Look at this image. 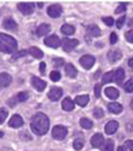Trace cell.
Returning a JSON list of instances; mask_svg holds the SVG:
<instances>
[{
	"instance_id": "obj_1",
	"label": "cell",
	"mask_w": 133,
	"mask_h": 151,
	"mask_svg": "<svg viewBox=\"0 0 133 151\" xmlns=\"http://www.w3.org/2000/svg\"><path fill=\"white\" fill-rule=\"evenodd\" d=\"M31 130L36 135H45L49 130V118L44 113H36L31 118Z\"/></svg>"
},
{
	"instance_id": "obj_2",
	"label": "cell",
	"mask_w": 133,
	"mask_h": 151,
	"mask_svg": "<svg viewBox=\"0 0 133 151\" xmlns=\"http://www.w3.org/2000/svg\"><path fill=\"white\" fill-rule=\"evenodd\" d=\"M17 50V42L11 35L0 33V51L4 53H14Z\"/></svg>"
},
{
	"instance_id": "obj_3",
	"label": "cell",
	"mask_w": 133,
	"mask_h": 151,
	"mask_svg": "<svg viewBox=\"0 0 133 151\" xmlns=\"http://www.w3.org/2000/svg\"><path fill=\"white\" fill-rule=\"evenodd\" d=\"M52 137L57 140H62L66 137L67 135V129L64 126H55L52 129Z\"/></svg>"
},
{
	"instance_id": "obj_4",
	"label": "cell",
	"mask_w": 133,
	"mask_h": 151,
	"mask_svg": "<svg viewBox=\"0 0 133 151\" xmlns=\"http://www.w3.org/2000/svg\"><path fill=\"white\" fill-rule=\"evenodd\" d=\"M44 44H45L46 46L50 47V48L57 49L58 47H60V45L62 44V42H61V40L59 38L58 35L53 34V35H50V36H48V37L45 38V40H44Z\"/></svg>"
},
{
	"instance_id": "obj_5",
	"label": "cell",
	"mask_w": 133,
	"mask_h": 151,
	"mask_svg": "<svg viewBox=\"0 0 133 151\" xmlns=\"http://www.w3.org/2000/svg\"><path fill=\"white\" fill-rule=\"evenodd\" d=\"M79 45L78 40H70V38H63L62 41V47L63 50L66 52L71 51L75 47H77Z\"/></svg>"
},
{
	"instance_id": "obj_6",
	"label": "cell",
	"mask_w": 133,
	"mask_h": 151,
	"mask_svg": "<svg viewBox=\"0 0 133 151\" xmlns=\"http://www.w3.org/2000/svg\"><path fill=\"white\" fill-rule=\"evenodd\" d=\"M80 64L85 69H91L94 66V64H95V58L93 57V55H90V54L83 55L80 59Z\"/></svg>"
},
{
	"instance_id": "obj_7",
	"label": "cell",
	"mask_w": 133,
	"mask_h": 151,
	"mask_svg": "<svg viewBox=\"0 0 133 151\" xmlns=\"http://www.w3.org/2000/svg\"><path fill=\"white\" fill-rule=\"evenodd\" d=\"M63 12V9L60 4H52V6H48L47 9V13L51 18H58L61 16V14Z\"/></svg>"
},
{
	"instance_id": "obj_8",
	"label": "cell",
	"mask_w": 133,
	"mask_h": 151,
	"mask_svg": "<svg viewBox=\"0 0 133 151\" xmlns=\"http://www.w3.org/2000/svg\"><path fill=\"white\" fill-rule=\"evenodd\" d=\"M17 9H18L24 15H30V14L33 13L34 4H33V3H28V2H20L17 4Z\"/></svg>"
},
{
	"instance_id": "obj_9",
	"label": "cell",
	"mask_w": 133,
	"mask_h": 151,
	"mask_svg": "<svg viewBox=\"0 0 133 151\" xmlns=\"http://www.w3.org/2000/svg\"><path fill=\"white\" fill-rule=\"evenodd\" d=\"M63 95V89L61 87H52L48 93V98L52 101H58Z\"/></svg>"
},
{
	"instance_id": "obj_10",
	"label": "cell",
	"mask_w": 133,
	"mask_h": 151,
	"mask_svg": "<svg viewBox=\"0 0 133 151\" xmlns=\"http://www.w3.org/2000/svg\"><path fill=\"white\" fill-rule=\"evenodd\" d=\"M31 83H32L33 87H35L38 92H43L44 89H45V87L47 86L46 81L40 79L38 77H32L31 78Z\"/></svg>"
},
{
	"instance_id": "obj_11",
	"label": "cell",
	"mask_w": 133,
	"mask_h": 151,
	"mask_svg": "<svg viewBox=\"0 0 133 151\" xmlns=\"http://www.w3.org/2000/svg\"><path fill=\"white\" fill-rule=\"evenodd\" d=\"M22 124H24V119L20 115H17V114L13 115L10 119V122H9V126L11 128H15V129L22 127Z\"/></svg>"
},
{
	"instance_id": "obj_12",
	"label": "cell",
	"mask_w": 133,
	"mask_h": 151,
	"mask_svg": "<svg viewBox=\"0 0 133 151\" xmlns=\"http://www.w3.org/2000/svg\"><path fill=\"white\" fill-rule=\"evenodd\" d=\"M117 129H118V122H117L116 120H111V122H109L106 124L104 131H106V134L112 135L116 132Z\"/></svg>"
},
{
	"instance_id": "obj_13",
	"label": "cell",
	"mask_w": 133,
	"mask_h": 151,
	"mask_svg": "<svg viewBox=\"0 0 133 151\" xmlns=\"http://www.w3.org/2000/svg\"><path fill=\"white\" fill-rule=\"evenodd\" d=\"M103 143H104V138H103L102 134H100V133H96V134L91 138V144H92V146L95 147V148L101 147Z\"/></svg>"
},
{
	"instance_id": "obj_14",
	"label": "cell",
	"mask_w": 133,
	"mask_h": 151,
	"mask_svg": "<svg viewBox=\"0 0 133 151\" xmlns=\"http://www.w3.org/2000/svg\"><path fill=\"white\" fill-rule=\"evenodd\" d=\"M12 82L11 75L8 73H0V86L1 87H8Z\"/></svg>"
},
{
	"instance_id": "obj_15",
	"label": "cell",
	"mask_w": 133,
	"mask_h": 151,
	"mask_svg": "<svg viewBox=\"0 0 133 151\" xmlns=\"http://www.w3.org/2000/svg\"><path fill=\"white\" fill-rule=\"evenodd\" d=\"M121 52L119 50H112L108 53V60H109L111 63H115L117 62L118 60L121 59Z\"/></svg>"
},
{
	"instance_id": "obj_16",
	"label": "cell",
	"mask_w": 133,
	"mask_h": 151,
	"mask_svg": "<svg viewBox=\"0 0 133 151\" xmlns=\"http://www.w3.org/2000/svg\"><path fill=\"white\" fill-rule=\"evenodd\" d=\"M65 73H66V76L69 77V78H76L77 75H78V70L77 68L73 66V64H66L65 66Z\"/></svg>"
},
{
	"instance_id": "obj_17",
	"label": "cell",
	"mask_w": 133,
	"mask_h": 151,
	"mask_svg": "<svg viewBox=\"0 0 133 151\" xmlns=\"http://www.w3.org/2000/svg\"><path fill=\"white\" fill-rule=\"evenodd\" d=\"M50 30H51V28H50L49 24H42L41 26L36 29V34H37V36H45V35H47L50 32Z\"/></svg>"
},
{
	"instance_id": "obj_18",
	"label": "cell",
	"mask_w": 133,
	"mask_h": 151,
	"mask_svg": "<svg viewBox=\"0 0 133 151\" xmlns=\"http://www.w3.org/2000/svg\"><path fill=\"white\" fill-rule=\"evenodd\" d=\"M2 27L6 30H11V31H15L17 29V24L14 22L13 19L11 18H6L3 20L2 22Z\"/></svg>"
},
{
	"instance_id": "obj_19",
	"label": "cell",
	"mask_w": 133,
	"mask_h": 151,
	"mask_svg": "<svg viewBox=\"0 0 133 151\" xmlns=\"http://www.w3.org/2000/svg\"><path fill=\"white\" fill-rule=\"evenodd\" d=\"M108 110L113 114H119L122 112V106L118 102H111L108 104Z\"/></svg>"
},
{
	"instance_id": "obj_20",
	"label": "cell",
	"mask_w": 133,
	"mask_h": 151,
	"mask_svg": "<svg viewBox=\"0 0 133 151\" xmlns=\"http://www.w3.org/2000/svg\"><path fill=\"white\" fill-rule=\"evenodd\" d=\"M62 109L64 111H67V112H70L75 109V102H73V100L70 99L69 97L65 98V99L63 100L62 102Z\"/></svg>"
},
{
	"instance_id": "obj_21",
	"label": "cell",
	"mask_w": 133,
	"mask_h": 151,
	"mask_svg": "<svg viewBox=\"0 0 133 151\" xmlns=\"http://www.w3.org/2000/svg\"><path fill=\"white\" fill-rule=\"evenodd\" d=\"M104 93H106V97H109L110 99H117L118 98V96H119V92H118V89H116L115 87H106V91H104Z\"/></svg>"
},
{
	"instance_id": "obj_22",
	"label": "cell",
	"mask_w": 133,
	"mask_h": 151,
	"mask_svg": "<svg viewBox=\"0 0 133 151\" xmlns=\"http://www.w3.org/2000/svg\"><path fill=\"white\" fill-rule=\"evenodd\" d=\"M125 70L122 69V68H118V69L115 71L114 73V80L117 84H121L122 81H124V79H125Z\"/></svg>"
},
{
	"instance_id": "obj_23",
	"label": "cell",
	"mask_w": 133,
	"mask_h": 151,
	"mask_svg": "<svg viewBox=\"0 0 133 151\" xmlns=\"http://www.w3.org/2000/svg\"><path fill=\"white\" fill-rule=\"evenodd\" d=\"M28 53H30L33 58H35V59H42L44 57V53L42 51L41 49L37 48V47H30L29 50H28Z\"/></svg>"
},
{
	"instance_id": "obj_24",
	"label": "cell",
	"mask_w": 133,
	"mask_h": 151,
	"mask_svg": "<svg viewBox=\"0 0 133 151\" xmlns=\"http://www.w3.org/2000/svg\"><path fill=\"white\" fill-rule=\"evenodd\" d=\"M90 101V97L87 95H81V96H77L75 99V102L79 104L80 106H85Z\"/></svg>"
},
{
	"instance_id": "obj_25",
	"label": "cell",
	"mask_w": 133,
	"mask_h": 151,
	"mask_svg": "<svg viewBox=\"0 0 133 151\" xmlns=\"http://www.w3.org/2000/svg\"><path fill=\"white\" fill-rule=\"evenodd\" d=\"M61 32L65 35H73L75 33V27L68 24H63L62 28H61Z\"/></svg>"
},
{
	"instance_id": "obj_26",
	"label": "cell",
	"mask_w": 133,
	"mask_h": 151,
	"mask_svg": "<svg viewBox=\"0 0 133 151\" xmlns=\"http://www.w3.org/2000/svg\"><path fill=\"white\" fill-rule=\"evenodd\" d=\"M87 33L91 34L92 36H99L100 35V29L96 24H92L87 28Z\"/></svg>"
},
{
	"instance_id": "obj_27",
	"label": "cell",
	"mask_w": 133,
	"mask_h": 151,
	"mask_svg": "<svg viewBox=\"0 0 133 151\" xmlns=\"http://www.w3.org/2000/svg\"><path fill=\"white\" fill-rule=\"evenodd\" d=\"M114 73L115 71H109V73H104V76L102 77V83H110V82H113L114 80Z\"/></svg>"
},
{
	"instance_id": "obj_28",
	"label": "cell",
	"mask_w": 133,
	"mask_h": 151,
	"mask_svg": "<svg viewBox=\"0 0 133 151\" xmlns=\"http://www.w3.org/2000/svg\"><path fill=\"white\" fill-rule=\"evenodd\" d=\"M113 150H114V142H113V139H106L102 148V151H113Z\"/></svg>"
},
{
	"instance_id": "obj_29",
	"label": "cell",
	"mask_w": 133,
	"mask_h": 151,
	"mask_svg": "<svg viewBox=\"0 0 133 151\" xmlns=\"http://www.w3.org/2000/svg\"><path fill=\"white\" fill-rule=\"evenodd\" d=\"M80 124H81L82 128H84V129H86V130L92 129V127H93L92 120H90V119H87V118H81Z\"/></svg>"
},
{
	"instance_id": "obj_30",
	"label": "cell",
	"mask_w": 133,
	"mask_h": 151,
	"mask_svg": "<svg viewBox=\"0 0 133 151\" xmlns=\"http://www.w3.org/2000/svg\"><path fill=\"white\" fill-rule=\"evenodd\" d=\"M28 98H29V95H28L27 92H20L16 96L17 102H24V101L28 100Z\"/></svg>"
},
{
	"instance_id": "obj_31",
	"label": "cell",
	"mask_w": 133,
	"mask_h": 151,
	"mask_svg": "<svg viewBox=\"0 0 133 151\" xmlns=\"http://www.w3.org/2000/svg\"><path fill=\"white\" fill-rule=\"evenodd\" d=\"M83 146H84V140L82 138H76L73 142V148L76 150H81L83 148Z\"/></svg>"
},
{
	"instance_id": "obj_32",
	"label": "cell",
	"mask_w": 133,
	"mask_h": 151,
	"mask_svg": "<svg viewBox=\"0 0 133 151\" xmlns=\"http://www.w3.org/2000/svg\"><path fill=\"white\" fill-rule=\"evenodd\" d=\"M124 88L127 93H132L133 92V78H131L129 81L126 82V84L124 85Z\"/></svg>"
},
{
	"instance_id": "obj_33",
	"label": "cell",
	"mask_w": 133,
	"mask_h": 151,
	"mask_svg": "<svg viewBox=\"0 0 133 151\" xmlns=\"http://www.w3.org/2000/svg\"><path fill=\"white\" fill-rule=\"evenodd\" d=\"M8 110L4 108H1L0 109V124H2V122H4V120L6 119V117H8Z\"/></svg>"
},
{
	"instance_id": "obj_34",
	"label": "cell",
	"mask_w": 133,
	"mask_h": 151,
	"mask_svg": "<svg viewBox=\"0 0 133 151\" xmlns=\"http://www.w3.org/2000/svg\"><path fill=\"white\" fill-rule=\"evenodd\" d=\"M50 79H51L53 82L59 81L61 79V73H59V71H57V70H53V71H51V73H50Z\"/></svg>"
},
{
	"instance_id": "obj_35",
	"label": "cell",
	"mask_w": 133,
	"mask_h": 151,
	"mask_svg": "<svg viewBox=\"0 0 133 151\" xmlns=\"http://www.w3.org/2000/svg\"><path fill=\"white\" fill-rule=\"evenodd\" d=\"M93 114H94V116H95L96 118H101V117H103V115H104L103 110L101 108H96L95 110H94V112H93Z\"/></svg>"
},
{
	"instance_id": "obj_36",
	"label": "cell",
	"mask_w": 133,
	"mask_h": 151,
	"mask_svg": "<svg viewBox=\"0 0 133 151\" xmlns=\"http://www.w3.org/2000/svg\"><path fill=\"white\" fill-rule=\"evenodd\" d=\"M52 63H53L55 67H62L63 64H64V60L61 59V58H57V59L52 60Z\"/></svg>"
},
{
	"instance_id": "obj_37",
	"label": "cell",
	"mask_w": 133,
	"mask_h": 151,
	"mask_svg": "<svg viewBox=\"0 0 133 151\" xmlns=\"http://www.w3.org/2000/svg\"><path fill=\"white\" fill-rule=\"evenodd\" d=\"M102 20H103V22H104L106 26H109V27H111V26L114 24V19L112 18V17H103Z\"/></svg>"
},
{
	"instance_id": "obj_38",
	"label": "cell",
	"mask_w": 133,
	"mask_h": 151,
	"mask_svg": "<svg viewBox=\"0 0 133 151\" xmlns=\"http://www.w3.org/2000/svg\"><path fill=\"white\" fill-rule=\"evenodd\" d=\"M125 20H126V16H125V15H124V16H121L120 18L117 19L116 27L118 28V29H121V27L124 26V24H125Z\"/></svg>"
},
{
	"instance_id": "obj_39",
	"label": "cell",
	"mask_w": 133,
	"mask_h": 151,
	"mask_svg": "<svg viewBox=\"0 0 133 151\" xmlns=\"http://www.w3.org/2000/svg\"><path fill=\"white\" fill-rule=\"evenodd\" d=\"M125 36H126V40H127L129 43L133 44V30H130V31L126 32Z\"/></svg>"
},
{
	"instance_id": "obj_40",
	"label": "cell",
	"mask_w": 133,
	"mask_h": 151,
	"mask_svg": "<svg viewBox=\"0 0 133 151\" xmlns=\"http://www.w3.org/2000/svg\"><path fill=\"white\" fill-rule=\"evenodd\" d=\"M126 11V4L125 3H120L118 8L115 10V14H120V13H124Z\"/></svg>"
},
{
	"instance_id": "obj_41",
	"label": "cell",
	"mask_w": 133,
	"mask_h": 151,
	"mask_svg": "<svg viewBox=\"0 0 133 151\" xmlns=\"http://www.w3.org/2000/svg\"><path fill=\"white\" fill-rule=\"evenodd\" d=\"M110 43L112 45H114V44L117 43V34L115 32H112L111 35H110Z\"/></svg>"
},
{
	"instance_id": "obj_42",
	"label": "cell",
	"mask_w": 133,
	"mask_h": 151,
	"mask_svg": "<svg viewBox=\"0 0 133 151\" xmlns=\"http://www.w3.org/2000/svg\"><path fill=\"white\" fill-rule=\"evenodd\" d=\"M28 53V51H26V50H22V51H19V52H17L15 55L13 57V60H16V59H18V58H22V57H24L26 54Z\"/></svg>"
},
{
	"instance_id": "obj_43",
	"label": "cell",
	"mask_w": 133,
	"mask_h": 151,
	"mask_svg": "<svg viewBox=\"0 0 133 151\" xmlns=\"http://www.w3.org/2000/svg\"><path fill=\"white\" fill-rule=\"evenodd\" d=\"M100 92H101V84H96L95 85V96H96V98L100 97Z\"/></svg>"
},
{
	"instance_id": "obj_44",
	"label": "cell",
	"mask_w": 133,
	"mask_h": 151,
	"mask_svg": "<svg viewBox=\"0 0 133 151\" xmlns=\"http://www.w3.org/2000/svg\"><path fill=\"white\" fill-rule=\"evenodd\" d=\"M45 69H46V63L42 62L40 64V71H41L42 75H45Z\"/></svg>"
},
{
	"instance_id": "obj_45",
	"label": "cell",
	"mask_w": 133,
	"mask_h": 151,
	"mask_svg": "<svg viewBox=\"0 0 133 151\" xmlns=\"http://www.w3.org/2000/svg\"><path fill=\"white\" fill-rule=\"evenodd\" d=\"M126 147H128V149H130V151H133V140H127L126 142Z\"/></svg>"
},
{
	"instance_id": "obj_46",
	"label": "cell",
	"mask_w": 133,
	"mask_h": 151,
	"mask_svg": "<svg viewBox=\"0 0 133 151\" xmlns=\"http://www.w3.org/2000/svg\"><path fill=\"white\" fill-rule=\"evenodd\" d=\"M128 65H129V67L132 68V69H133V58H132V59L129 60V62H128Z\"/></svg>"
},
{
	"instance_id": "obj_47",
	"label": "cell",
	"mask_w": 133,
	"mask_h": 151,
	"mask_svg": "<svg viewBox=\"0 0 133 151\" xmlns=\"http://www.w3.org/2000/svg\"><path fill=\"white\" fill-rule=\"evenodd\" d=\"M117 151H126V149L124 148V147H121V146H120V147H118V149H117Z\"/></svg>"
},
{
	"instance_id": "obj_48",
	"label": "cell",
	"mask_w": 133,
	"mask_h": 151,
	"mask_svg": "<svg viewBox=\"0 0 133 151\" xmlns=\"http://www.w3.org/2000/svg\"><path fill=\"white\" fill-rule=\"evenodd\" d=\"M133 26V19H130V22H129V27H132Z\"/></svg>"
},
{
	"instance_id": "obj_49",
	"label": "cell",
	"mask_w": 133,
	"mask_h": 151,
	"mask_svg": "<svg viewBox=\"0 0 133 151\" xmlns=\"http://www.w3.org/2000/svg\"><path fill=\"white\" fill-rule=\"evenodd\" d=\"M3 135H4V134H3L2 131H0V137H3Z\"/></svg>"
},
{
	"instance_id": "obj_50",
	"label": "cell",
	"mask_w": 133,
	"mask_h": 151,
	"mask_svg": "<svg viewBox=\"0 0 133 151\" xmlns=\"http://www.w3.org/2000/svg\"><path fill=\"white\" fill-rule=\"evenodd\" d=\"M130 106H131V109H133V100L131 101V103H130Z\"/></svg>"
},
{
	"instance_id": "obj_51",
	"label": "cell",
	"mask_w": 133,
	"mask_h": 151,
	"mask_svg": "<svg viewBox=\"0 0 133 151\" xmlns=\"http://www.w3.org/2000/svg\"><path fill=\"white\" fill-rule=\"evenodd\" d=\"M38 6H40V8H42V6H43V3L40 2V3H38Z\"/></svg>"
}]
</instances>
